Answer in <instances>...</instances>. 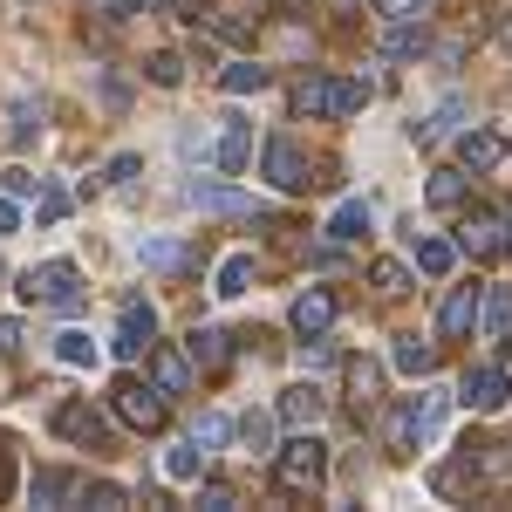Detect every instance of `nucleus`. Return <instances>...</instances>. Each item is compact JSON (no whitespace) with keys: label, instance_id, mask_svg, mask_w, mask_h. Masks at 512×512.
I'll use <instances>...</instances> for the list:
<instances>
[{"label":"nucleus","instance_id":"nucleus-1","mask_svg":"<svg viewBox=\"0 0 512 512\" xmlns=\"http://www.w3.org/2000/svg\"><path fill=\"white\" fill-rule=\"evenodd\" d=\"M280 485L287 492H321V478H328V444H321L315 431H294L287 444H280Z\"/></svg>","mask_w":512,"mask_h":512},{"label":"nucleus","instance_id":"nucleus-2","mask_svg":"<svg viewBox=\"0 0 512 512\" xmlns=\"http://www.w3.org/2000/svg\"><path fill=\"white\" fill-rule=\"evenodd\" d=\"M21 301H41V308H62V315H76V308H82V274L69 267V260L28 267V274H21Z\"/></svg>","mask_w":512,"mask_h":512},{"label":"nucleus","instance_id":"nucleus-3","mask_svg":"<svg viewBox=\"0 0 512 512\" xmlns=\"http://www.w3.org/2000/svg\"><path fill=\"white\" fill-rule=\"evenodd\" d=\"M110 396H117V417L130 424V431H158V424H164V390H151V383L123 376Z\"/></svg>","mask_w":512,"mask_h":512},{"label":"nucleus","instance_id":"nucleus-4","mask_svg":"<svg viewBox=\"0 0 512 512\" xmlns=\"http://www.w3.org/2000/svg\"><path fill=\"white\" fill-rule=\"evenodd\" d=\"M458 396L472 403L478 417H499V410L512 403V369H499V362H485V369H472V376L458 383Z\"/></svg>","mask_w":512,"mask_h":512},{"label":"nucleus","instance_id":"nucleus-5","mask_svg":"<svg viewBox=\"0 0 512 512\" xmlns=\"http://www.w3.org/2000/svg\"><path fill=\"white\" fill-rule=\"evenodd\" d=\"M151 335H158L151 301H123V315H117V355H123V362H137V355L151 349Z\"/></svg>","mask_w":512,"mask_h":512},{"label":"nucleus","instance_id":"nucleus-6","mask_svg":"<svg viewBox=\"0 0 512 512\" xmlns=\"http://www.w3.org/2000/svg\"><path fill=\"white\" fill-rule=\"evenodd\" d=\"M458 253H472V260L506 253V226H499V212H472V219L458 226Z\"/></svg>","mask_w":512,"mask_h":512},{"label":"nucleus","instance_id":"nucleus-7","mask_svg":"<svg viewBox=\"0 0 512 512\" xmlns=\"http://www.w3.org/2000/svg\"><path fill=\"white\" fill-rule=\"evenodd\" d=\"M458 164H465V171H499V164H506V137L485 130V123L465 130V137H458Z\"/></svg>","mask_w":512,"mask_h":512},{"label":"nucleus","instance_id":"nucleus-8","mask_svg":"<svg viewBox=\"0 0 512 512\" xmlns=\"http://www.w3.org/2000/svg\"><path fill=\"white\" fill-rule=\"evenodd\" d=\"M321 410H328V396L315 383H294V390H280V424H294V431H315Z\"/></svg>","mask_w":512,"mask_h":512},{"label":"nucleus","instance_id":"nucleus-9","mask_svg":"<svg viewBox=\"0 0 512 512\" xmlns=\"http://www.w3.org/2000/svg\"><path fill=\"white\" fill-rule=\"evenodd\" d=\"M267 178H274L280 192H308V158H301L287 137H274V144H267Z\"/></svg>","mask_w":512,"mask_h":512},{"label":"nucleus","instance_id":"nucleus-10","mask_svg":"<svg viewBox=\"0 0 512 512\" xmlns=\"http://www.w3.org/2000/svg\"><path fill=\"white\" fill-rule=\"evenodd\" d=\"M294 335H321V328H328V321H335V294H328V287H308V294H301V301H294Z\"/></svg>","mask_w":512,"mask_h":512},{"label":"nucleus","instance_id":"nucleus-11","mask_svg":"<svg viewBox=\"0 0 512 512\" xmlns=\"http://www.w3.org/2000/svg\"><path fill=\"white\" fill-rule=\"evenodd\" d=\"M472 321H478V287H458V294L444 301V315H437V335L458 342V335H472Z\"/></svg>","mask_w":512,"mask_h":512},{"label":"nucleus","instance_id":"nucleus-12","mask_svg":"<svg viewBox=\"0 0 512 512\" xmlns=\"http://www.w3.org/2000/svg\"><path fill=\"white\" fill-rule=\"evenodd\" d=\"M55 431L76 437V444H103V417H96L89 403H62V410H55Z\"/></svg>","mask_w":512,"mask_h":512},{"label":"nucleus","instance_id":"nucleus-13","mask_svg":"<svg viewBox=\"0 0 512 512\" xmlns=\"http://www.w3.org/2000/svg\"><path fill=\"white\" fill-rule=\"evenodd\" d=\"M192 205H198V212H253V205H246V192L219 185V178H192Z\"/></svg>","mask_w":512,"mask_h":512},{"label":"nucleus","instance_id":"nucleus-14","mask_svg":"<svg viewBox=\"0 0 512 512\" xmlns=\"http://www.w3.org/2000/svg\"><path fill=\"white\" fill-rule=\"evenodd\" d=\"M294 110H301V117H335V82L328 76H301L294 82Z\"/></svg>","mask_w":512,"mask_h":512},{"label":"nucleus","instance_id":"nucleus-15","mask_svg":"<svg viewBox=\"0 0 512 512\" xmlns=\"http://www.w3.org/2000/svg\"><path fill=\"white\" fill-rule=\"evenodd\" d=\"M151 376H158L164 396H185V390H192V362H185L178 349H158V355H151Z\"/></svg>","mask_w":512,"mask_h":512},{"label":"nucleus","instance_id":"nucleus-16","mask_svg":"<svg viewBox=\"0 0 512 512\" xmlns=\"http://www.w3.org/2000/svg\"><path fill=\"white\" fill-rule=\"evenodd\" d=\"M246 158H253V130L239 117H226V137H219V171L233 178V171H246Z\"/></svg>","mask_w":512,"mask_h":512},{"label":"nucleus","instance_id":"nucleus-17","mask_svg":"<svg viewBox=\"0 0 512 512\" xmlns=\"http://www.w3.org/2000/svg\"><path fill=\"white\" fill-rule=\"evenodd\" d=\"M246 280H253V253H226V260H219V274H212V294H219V301H233V294H246Z\"/></svg>","mask_w":512,"mask_h":512},{"label":"nucleus","instance_id":"nucleus-18","mask_svg":"<svg viewBox=\"0 0 512 512\" xmlns=\"http://www.w3.org/2000/svg\"><path fill=\"white\" fill-rule=\"evenodd\" d=\"M369 219H376V212H369L362 198H349V205H335V219H328V239H342V246H349V239L369 233Z\"/></svg>","mask_w":512,"mask_h":512},{"label":"nucleus","instance_id":"nucleus-19","mask_svg":"<svg viewBox=\"0 0 512 512\" xmlns=\"http://www.w3.org/2000/svg\"><path fill=\"white\" fill-rule=\"evenodd\" d=\"M390 362H396V369H403V376H431L437 349H431V342H417V335H403V342H396V349H390Z\"/></svg>","mask_w":512,"mask_h":512},{"label":"nucleus","instance_id":"nucleus-20","mask_svg":"<svg viewBox=\"0 0 512 512\" xmlns=\"http://www.w3.org/2000/svg\"><path fill=\"white\" fill-rule=\"evenodd\" d=\"M28 492H35V506H62V499H76L82 485L69 472H35V485H28Z\"/></svg>","mask_w":512,"mask_h":512},{"label":"nucleus","instance_id":"nucleus-21","mask_svg":"<svg viewBox=\"0 0 512 512\" xmlns=\"http://www.w3.org/2000/svg\"><path fill=\"white\" fill-rule=\"evenodd\" d=\"M478 321H485V335H506L512 328V287H492V294L478 301Z\"/></svg>","mask_w":512,"mask_h":512},{"label":"nucleus","instance_id":"nucleus-22","mask_svg":"<svg viewBox=\"0 0 512 512\" xmlns=\"http://www.w3.org/2000/svg\"><path fill=\"white\" fill-rule=\"evenodd\" d=\"M55 355H62L69 369H96V355H103V349H96L82 328H69V335H55Z\"/></svg>","mask_w":512,"mask_h":512},{"label":"nucleus","instance_id":"nucleus-23","mask_svg":"<svg viewBox=\"0 0 512 512\" xmlns=\"http://www.w3.org/2000/svg\"><path fill=\"white\" fill-rule=\"evenodd\" d=\"M417 267H424L431 280H444L451 267H458V246H451V239H424V246H417Z\"/></svg>","mask_w":512,"mask_h":512},{"label":"nucleus","instance_id":"nucleus-24","mask_svg":"<svg viewBox=\"0 0 512 512\" xmlns=\"http://www.w3.org/2000/svg\"><path fill=\"white\" fill-rule=\"evenodd\" d=\"M458 117H465V96L437 103V117H431V123H417V137H424V144H437V137H451V130H458Z\"/></svg>","mask_w":512,"mask_h":512},{"label":"nucleus","instance_id":"nucleus-25","mask_svg":"<svg viewBox=\"0 0 512 512\" xmlns=\"http://www.w3.org/2000/svg\"><path fill=\"white\" fill-rule=\"evenodd\" d=\"M431 205H437V212L465 205V171H437V178H431Z\"/></svg>","mask_w":512,"mask_h":512},{"label":"nucleus","instance_id":"nucleus-26","mask_svg":"<svg viewBox=\"0 0 512 512\" xmlns=\"http://www.w3.org/2000/svg\"><path fill=\"white\" fill-rule=\"evenodd\" d=\"M192 362L219 369V362H226V335H219V328H192Z\"/></svg>","mask_w":512,"mask_h":512},{"label":"nucleus","instance_id":"nucleus-27","mask_svg":"<svg viewBox=\"0 0 512 512\" xmlns=\"http://www.w3.org/2000/svg\"><path fill=\"white\" fill-rule=\"evenodd\" d=\"M417 437H424L417 431V403H403V410L390 417V451H417Z\"/></svg>","mask_w":512,"mask_h":512},{"label":"nucleus","instance_id":"nucleus-28","mask_svg":"<svg viewBox=\"0 0 512 512\" xmlns=\"http://www.w3.org/2000/svg\"><path fill=\"white\" fill-rule=\"evenodd\" d=\"M198 465H205V451H198L192 437H185V444L164 458V478H178V485H185V478H198Z\"/></svg>","mask_w":512,"mask_h":512},{"label":"nucleus","instance_id":"nucleus-29","mask_svg":"<svg viewBox=\"0 0 512 512\" xmlns=\"http://www.w3.org/2000/svg\"><path fill=\"white\" fill-rule=\"evenodd\" d=\"M369 287H376V294H403V287H410V267H403V260H376V267H369Z\"/></svg>","mask_w":512,"mask_h":512},{"label":"nucleus","instance_id":"nucleus-30","mask_svg":"<svg viewBox=\"0 0 512 512\" xmlns=\"http://www.w3.org/2000/svg\"><path fill=\"white\" fill-rule=\"evenodd\" d=\"M226 89H233V96H260V89H267V69H253V62H233V69H226Z\"/></svg>","mask_w":512,"mask_h":512},{"label":"nucleus","instance_id":"nucleus-31","mask_svg":"<svg viewBox=\"0 0 512 512\" xmlns=\"http://www.w3.org/2000/svg\"><path fill=\"white\" fill-rule=\"evenodd\" d=\"M383 55H396V62H403V55H424V28L396 21V28H390V41H383Z\"/></svg>","mask_w":512,"mask_h":512},{"label":"nucleus","instance_id":"nucleus-32","mask_svg":"<svg viewBox=\"0 0 512 512\" xmlns=\"http://www.w3.org/2000/svg\"><path fill=\"white\" fill-rule=\"evenodd\" d=\"M144 69H151V82H158V89H178V82H185V62H178L171 48H158V55L144 62Z\"/></svg>","mask_w":512,"mask_h":512},{"label":"nucleus","instance_id":"nucleus-33","mask_svg":"<svg viewBox=\"0 0 512 512\" xmlns=\"http://www.w3.org/2000/svg\"><path fill=\"white\" fill-rule=\"evenodd\" d=\"M137 260H144V267H178L185 253H178L171 239H144V246H137Z\"/></svg>","mask_w":512,"mask_h":512},{"label":"nucleus","instance_id":"nucleus-34","mask_svg":"<svg viewBox=\"0 0 512 512\" xmlns=\"http://www.w3.org/2000/svg\"><path fill=\"white\" fill-rule=\"evenodd\" d=\"M369 103V82H335V117H355Z\"/></svg>","mask_w":512,"mask_h":512},{"label":"nucleus","instance_id":"nucleus-35","mask_svg":"<svg viewBox=\"0 0 512 512\" xmlns=\"http://www.w3.org/2000/svg\"><path fill=\"white\" fill-rule=\"evenodd\" d=\"M376 383H383V369L355 355V362H349V390H355V396H376Z\"/></svg>","mask_w":512,"mask_h":512},{"label":"nucleus","instance_id":"nucleus-36","mask_svg":"<svg viewBox=\"0 0 512 512\" xmlns=\"http://www.w3.org/2000/svg\"><path fill=\"white\" fill-rule=\"evenodd\" d=\"M226 437H233V424H226V417H198L192 444H198V451H212V444H226Z\"/></svg>","mask_w":512,"mask_h":512},{"label":"nucleus","instance_id":"nucleus-37","mask_svg":"<svg viewBox=\"0 0 512 512\" xmlns=\"http://www.w3.org/2000/svg\"><path fill=\"white\" fill-rule=\"evenodd\" d=\"M0 192H7V198H28V192H41V178L14 164V171H0Z\"/></svg>","mask_w":512,"mask_h":512},{"label":"nucleus","instance_id":"nucleus-38","mask_svg":"<svg viewBox=\"0 0 512 512\" xmlns=\"http://www.w3.org/2000/svg\"><path fill=\"white\" fill-rule=\"evenodd\" d=\"M62 212H69V192H62V185H48V192H41V205H35V219H41V226H55Z\"/></svg>","mask_w":512,"mask_h":512},{"label":"nucleus","instance_id":"nucleus-39","mask_svg":"<svg viewBox=\"0 0 512 512\" xmlns=\"http://www.w3.org/2000/svg\"><path fill=\"white\" fill-rule=\"evenodd\" d=\"M89 506H96V512H123V506H130V492H123V485H89Z\"/></svg>","mask_w":512,"mask_h":512},{"label":"nucleus","instance_id":"nucleus-40","mask_svg":"<svg viewBox=\"0 0 512 512\" xmlns=\"http://www.w3.org/2000/svg\"><path fill=\"white\" fill-rule=\"evenodd\" d=\"M424 7H431V0H376V14H383V21H417Z\"/></svg>","mask_w":512,"mask_h":512},{"label":"nucleus","instance_id":"nucleus-41","mask_svg":"<svg viewBox=\"0 0 512 512\" xmlns=\"http://www.w3.org/2000/svg\"><path fill=\"white\" fill-rule=\"evenodd\" d=\"M239 437H246V451H267V417H246Z\"/></svg>","mask_w":512,"mask_h":512},{"label":"nucleus","instance_id":"nucleus-42","mask_svg":"<svg viewBox=\"0 0 512 512\" xmlns=\"http://www.w3.org/2000/svg\"><path fill=\"white\" fill-rule=\"evenodd\" d=\"M198 506H205V512H233V492H226V485H205Z\"/></svg>","mask_w":512,"mask_h":512},{"label":"nucleus","instance_id":"nucleus-43","mask_svg":"<svg viewBox=\"0 0 512 512\" xmlns=\"http://www.w3.org/2000/svg\"><path fill=\"white\" fill-rule=\"evenodd\" d=\"M14 226H21V205H14V198L0 192V233H14Z\"/></svg>","mask_w":512,"mask_h":512},{"label":"nucleus","instance_id":"nucleus-44","mask_svg":"<svg viewBox=\"0 0 512 512\" xmlns=\"http://www.w3.org/2000/svg\"><path fill=\"white\" fill-rule=\"evenodd\" d=\"M21 349V321H0V355H14Z\"/></svg>","mask_w":512,"mask_h":512},{"label":"nucleus","instance_id":"nucleus-45","mask_svg":"<svg viewBox=\"0 0 512 512\" xmlns=\"http://www.w3.org/2000/svg\"><path fill=\"white\" fill-rule=\"evenodd\" d=\"M7 492H14V458L0 451V499H7Z\"/></svg>","mask_w":512,"mask_h":512},{"label":"nucleus","instance_id":"nucleus-46","mask_svg":"<svg viewBox=\"0 0 512 512\" xmlns=\"http://www.w3.org/2000/svg\"><path fill=\"white\" fill-rule=\"evenodd\" d=\"M499 226H506V246H512V205H506V212H499Z\"/></svg>","mask_w":512,"mask_h":512},{"label":"nucleus","instance_id":"nucleus-47","mask_svg":"<svg viewBox=\"0 0 512 512\" xmlns=\"http://www.w3.org/2000/svg\"><path fill=\"white\" fill-rule=\"evenodd\" d=\"M499 41H506V48H512V14H506V28H499Z\"/></svg>","mask_w":512,"mask_h":512},{"label":"nucleus","instance_id":"nucleus-48","mask_svg":"<svg viewBox=\"0 0 512 512\" xmlns=\"http://www.w3.org/2000/svg\"><path fill=\"white\" fill-rule=\"evenodd\" d=\"M506 362H512V328H506Z\"/></svg>","mask_w":512,"mask_h":512}]
</instances>
